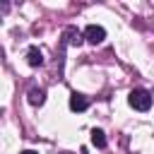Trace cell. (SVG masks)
<instances>
[{"instance_id": "1", "label": "cell", "mask_w": 154, "mask_h": 154, "mask_svg": "<svg viewBox=\"0 0 154 154\" xmlns=\"http://www.w3.org/2000/svg\"><path fill=\"white\" fill-rule=\"evenodd\" d=\"M128 103L135 111H149L152 108V94L147 89H132L130 96H128Z\"/></svg>"}, {"instance_id": "2", "label": "cell", "mask_w": 154, "mask_h": 154, "mask_svg": "<svg viewBox=\"0 0 154 154\" xmlns=\"http://www.w3.org/2000/svg\"><path fill=\"white\" fill-rule=\"evenodd\" d=\"M82 38H87L89 43H101L103 38H106V29L103 26H99V24H89L87 29H84V34H82Z\"/></svg>"}, {"instance_id": "3", "label": "cell", "mask_w": 154, "mask_h": 154, "mask_svg": "<svg viewBox=\"0 0 154 154\" xmlns=\"http://www.w3.org/2000/svg\"><path fill=\"white\" fill-rule=\"evenodd\" d=\"M63 38H65V43H70V46H79L84 38H82V31L77 29V26H67L65 31H63Z\"/></svg>"}, {"instance_id": "4", "label": "cell", "mask_w": 154, "mask_h": 154, "mask_svg": "<svg viewBox=\"0 0 154 154\" xmlns=\"http://www.w3.org/2000/svg\"><path fill=\"white\" fill-rule=\"evenodd\" d=\"M70 108H72L75 113H82V111H87V108H89V99L75 91V94L70 96Z\"/></svg>"}, {"instance_id": "5", "label": "cell", "mask_w": 154, "mask_h": 154, "mask_svg": "<svg viewBox=\"0 0 154 154\" xmlns=\"http://www.w3.org/2000/svg\"><path fill=\"white\" fill-rule=\"evenodd\" d=\"M26 63H29L31 67H38V65H43V53H41L36 46H31V48L26 51Z\"/></svg>"}, {"instance_id": "6", "label": "cell", "mask_w": 154, "mask_h": 154, "mask_svg": "<svg viewBox=\"0 0 154 154\" xmlns=\"http://www.w3.org/2000/svg\"><path fill=\"white\" fill-rule=\"evenodd\" d=\"M26 96H29V103H31V106H41V103L46 101V91H43L41 87H31Z\"/></svg>"}, {"instance_id": "7", "label": "cell", "mask_w": 154, "mask_h": 154, "mask_svg": "<svg viewBox=\"0 0 154 154\" xmlns=\"http://www.w3.org/2000/svg\"><path fill=\"white\" fill-rule=\"evenodd\" d=\"M91 144L99 147V149L106 147V135H103V130H91Z\"/></svg>"}, {"instance_id": "8", "label": "cell", "mask_w": 154, "mask_h": 154, "mask_svg": "<svg viewBox=\"0 0 154 154\" xmlns=\"http://www.w3.org/2000/svg\"><path fill=\"white\" fill-rule=\"evenodd\" d=\"M7 7H10L7 2H0V10H7Z\"/></svg>"}, {"instance_id": "9", "label": "cell", "mask_w": 154, "mask_h": 154, "mask_svg": "<svg viewBox=\"0 0 154 154\" xmlns=\"http://www.w3.org/2000/svg\"><path fill=\"white\" fill-rule=\"evenodd\" d=\"M22 154H36V152H31V149H26V152H22Z\"/></svg>"}, {"instance_id": "10", "label": "cell", "mask_w": 154, "mask_h": 154, "mask_svg": "<svg viewBox=\"0 0 154 154\" xmlns=\"http://www.w3.org/2000/svg\"><path fill=\"white\" fill-rule=\"evenodd\" d=\"M63 154H70V152H63Z\"/></svg>"}]
</instances>
